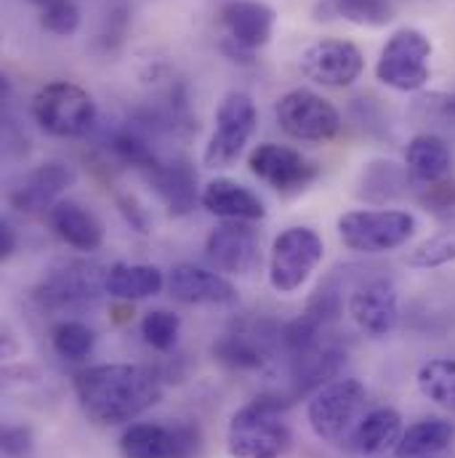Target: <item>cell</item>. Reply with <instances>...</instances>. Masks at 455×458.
Returning a JSON list of instances; mask_svg holds the SVG:
<instances>
[{
	"mask_svg": "<svg viewBox=\"0 0 455 458\" xmlns=\"http://www.w3.org/2000/svg\"><path fill=\"white\" fill-rule=\"evenodd\" d=\"M80 411L99 427H117L139 419L160 403L163 386L155 370L131 362L91 365L75 376Z\"/></svg>",
	"mask_w": 455,
	"mask_h": 458,
	"instance_id": "1",
	"label": "cell"
},
{
	"mask_svg": "<svg viewBox=\"0 0 455 458\" xmlns=\"http://www.w3.org/2000/svg\"><path fill=\"white\" fill-rule=\"evenodd\" d=\"M285 403L280 397H256L234 411L227 429L232 458H282L291 448V429L285 424Z\"/></svg>",
	"mask_w": 455,
	"mask_h": 458,
	"instance_id": "2",
	"label": "cell"
},
{
	"mask_svg": "<svg viewBox=\"0 0 455 458\" xmlns=\"http://www.w3.org/2000/svg\"><path fill=\"white\" fill-rule=\"evenodd\" d=\"M365 405H367V389L362 381L333 378L312 394L307 419L320 440L331 445H341L359 424Z\"/></svg>",
	"mask_w": 455,
	"mask_h": 458,
	"instance_id": "3",
	"label": "cell"
},
{
	"mask_svg": "<svg viewBox=\"0 0 455 458\" xmlns=\"http://www.w3.org/2000/svg\"><path fill=\"white\" fill-rule=\"evenodd\" d=\"M32 117L51 136L80 139L97 125V102L86 89L54 81L32 97Z\"/></svg>",
	"mask_w": 455,
	"mask_h": 458,
	"instance_id": "4",
	"label": "cell"
},
{
	"mask_svg": "<svg viewBox=\"0 0 455 458\" xmlns=\"http://www.w3.org/2000/svg\"><path fill=\"white\" fill-rule=\"evenodd\" d=\"M429 59H432V40L421 30L402 27L381 48L375 75L383 86L410 94L429 83L432 75Z\"/></svg>",
	"mask_w": 455,
	"mask_h": 458,
	"instance_id": "5",
	"label": "cell"
},
{
	"mask_svg": "<svg viewBox=\"0 0 455 458\" xmlns=\"http://www.w3.org/2000/svg\"><path fill=\"white\" fill-rule=\"evenodd\" d=\"M416 234V216L397 208L349 211L339 219V237L357 253H389Z\"/></svg>",
	"mask_w": 455,
	"mask_h": 458,
	"instance_id": "6",
	"label": "cell"
},
{
	"mask_svg": "<svg viewBox=\"0 0 455 458\" xmlns=\"http://www.w3.org/2000/svg\"><path fill=\"white\" fill-rule=\"evenodd\" d=\"M325 256L323 237L309 227H291L280 232L269 253V283L277 293L299 291Z\"/></svg>",
	"mask_w": 455,
	"mask_h": 458,
	"instance_id": "7",
	"label": "cell"
},
{
	"mask_svg": "<svg viewBox=\"0 0 455 458\" xmlns=\"http://www.w3.org/2000/svg\"><path fill=\"white\" fill-rule=\"evenodd\" d=\"M107 272H102L97 264L86 261H67L59 269H51L40 285L35 288V301L43 310L54 312H72L91 307L105 288Z\"/></svg>",
	"mask_w": 455,
	"mask_h": 458,
	"instance_id": "8",
	"label": "cell"
},
{
	"mask_svg": "<svg viewBox=\"0 0 455 458\" xmlns=\"http://www.w3.org/2000/svg\"><path fill=\"white\" fill-rule=\"evenodd\" d=\"M256 125H258V113H256L253 99L242 91L227 94L216 110V131L203 152L206 165L208 168H229L242 155Z\"/></svg>",
	"mask_w": 455,
	"mask_h": 458,
	"instance_id": "9",
	"label": "cell"
},
{
	"mask_svg": "<svg viewBox=\"0 0 455 458\" xmlns=\"http://www.w3.org/2000/svg\"><path fill=\"white\" fill-rule=\"evenodd\" d=\"M274 114H277L280 128L299 141H328L341 128L339 110L325 97H320L309 89L288 91L277 102Z\"/></svg>",
	"mask_w": 455,
	"mask_h": 458,
	"instance_id": "10",
	"label": "cell"
},
{
	"mask_svg": "<svg viewBox=\"0 0 455 458\" xmlns=\"http://www.w3.org/2000/svg\"><path fill=\"white\" fill-rule=\"evenodd\" d=\"M200 432L192 424H131L120 437L122 458H195Z\"/></svg>",
	"mask_w": 455,
	"mask_h": 458,
	"instance_id": "11",
	"label": "cell"
},
{
	"mask_svg": "<svg viewBox=\"0 0 455 458\" xmlns=\"http://www.w3.org/2000/svg\"><path fill=\"white\" fill-rule=\"evenodd\" d=\"M248 168L258 182L269 184L277 192H301L320 176V168L312 160L274 141L253 147V152L248 155Z\"/></svg>",
	"mask_w": 455,
	"mask_h": 458,
	"instance_id": "12",
	"label": "cell"
},
{
	"mask_svg": "<svg viewBox=\"0 0 455 458\" xmlns=\"http://www.w3.org/2000/svg\"><path fill=\"white\" fill-rule=\"evenodd\" d=\"M299 67L309 81H315L320 86L346 89L362 75L365 56L351 40L323 38V40H315L312 46H307L301 51Z\"/></svg>",
	"mask_w": 455,
	"mask_h": 458,
	"instance_id": "13",
	"label": "cell"
},
{
	"mask_svg": "<svg viewBox=\"0 0 455 458\" xmlns=\"http://www.w3.org/2000/svg\"><path fill=\"white\" fill-rule=\"evenodd\" d=\"M346 310L362 334L373 339H383L400 323V293L392 280L370 277L351 291Z\"/></svg>",
	"mask_w": 455,
	"mask_h": 458,
	"instance_id": "14",
	"label": "cell"
},
{
	"mask_svg": "<svg viewBox=\"0 0 455 458\" xmlns=\"http://www.w3.org/2000/svg\"><path fill=\"white\" fill-rule=\"evenodd\" d=\"M219 21L227 32L229 43L250 56L272 40L277 13L261 0H229L219 11Z\"/></svg>",
	"mask_w": 455,
	"mask_h": 458,
	"instance_id": "15",
	"label": "cell"
},
{
	"mask_svg": "<svg viewBox=\"0 0 455 458\" xmlns=\"http://www.w3.org/2000/svg\"><path fill=\"white\" fill-rule=\"evenodd\" d=\"M206 259L216 272L248 275L258 264V234L250 222H224L206 240Z\"/></svg>",
	"mask_w": 455,
	"mask_h": 458,
	"instance_id": "16",
	"label": "cell"
},
{
	"mask_svg": "<svg viewBox=\"0 0 455 458\" xmlns=\"http://www.w3.org/2000/svg\"><path fill=\"white\" fill-rule=\"evenodd\" d=\"M168 291L176 301L190 307H232L237 304V288L224 275L195 267L176 264L168 275Z\"/></svg>",
	"mask_w": 455,
	"mask_h": 458,
	"instance_id": "17",
	"label": "cell"
},
{
	"mask_svg": "<svg viewBox=\"0 0 455 458\" xmlns=\"http://www.w3.org/2000/svg\"><path fill=\"white\" fill-rule=\"evenodd\" d=\"M72 184H75V171L62 160H51L38 165L21 182V187L11 192L8 203L19 214H48L59 203V195Z\"/></svg>",
	"mask_w": 455,
	"mask_h": 458,
	"instance_id": "18",
	"label": "cell"
},
{
	"mask_svg": "<svg viewBox=\"0 0 455 458\" xmlns=\"http://www.w3.org/2000/svg\"><path fill=\"white\" fill-rule=\"evenodd\" d=\"M200 203L208 214L224 222H261L266 216L264 200L245 184L227 176L208 182L200 192Z\"/></svg>",
	"mask_w": 455,
	"mask_h": 458,
	"instance_id": "19",
	"label": "cell"
},
{
	"mask_svg": "<svg viewBox=\"0 0 455 458\" xmlns=\"http://www.w3.org/2000/svg\"><path fill=\"white\" fill-rule=\"evenodd\" d=\"M272 336L261 326H240L214 344V357L232 370H261L272 360Z\"/></svg>",
	"mask_w": 455,
	"mask_h": 458,
	"instance_id": "20",
	"label": "cell"
},
{
	"mask_svg": "<svg viewBox=\"0 0 455 458\" xmlns=\"http://www.w3.org/2000/svg\"><path fill=\"white\" fill-rule=\"evenodd\" d=\"M152 190L160 195V200L168 206L173 216H187L198 203V176L190 168V163H157L149 171H144Z\"/></svg>",
	"mask_w": 455,
	"mask_h": 458,
	"instance_id": "21",
	"label": "cell"
},
{
	"mask_svg": "<svg viewBox=\"0 0 455 458\" xmlns=\"http://www.w3.org/2000/svg\"><path fill=\"white\" fill-rule=\"evenodd\" d=\"M46 219L54 234L75 250H97L105 242V229L99 219L75 200H59L46 214Z\"/></svg>",
	"mask_w": 455,
	"mask_h": 458,
	"instance_id": "22",
	"label": "cell"
},
{
	"mask_svg": "<svg viewBox=\"0 0 455 458\" xmlns=\"http://www.w3.org/2000/svg\"><path fill=\"white\" fill-rule=\"evenodd\" d=\"M341 349L336 344H315L307 352L293 354L291 362V381H293V394H309L317 392L320 386H325L328 381H333L339 376L343 365Z\"/></svg>",
	"mask_w": 455,
	"mask_h": 458,
	"instance_id": "23",
	"label": "cell"
},
{
	"mask_svg": "<svg viewBox=\"0 0 455 458\" xmlns=\"http://www.w3.org/2000/svg\"><path fill=\"white\" fill-rule=\"evenodd\" d=\"M402 419L394 408H373L359 419L351 437L346 440L349 448H354L362 456H378L392 448H397L402 437Z\"/></svg>",
	"mask_w": 455,
	"mask_h": 458,
	"instance_id": "24",
	"label": "cell"
},
{
	"mask_svg": "<svg viewBox=\"0 0 455 458\" xmlns=\"http://www.w3.org/2000/svg\"><path fill=\"white\" fill-rule=\"evenodd\" d=\"M451 147L434 133H418L405 149V168L416 184H437L451 174Z\"/></svg>",
	"mask_w": 455,
	"mask_h": 458,
	"instance_id": "25",
	"label": "cell"
},
{
	"mask_svg": "<svg viewBox=\"0 0 455 458\" xmlns=\"http://www.w3.org/2000/svg\"><path fill=\"white\" fill-rule=\"evenodd\" d=\"M165 275L152 267V264H128V261H117L107 269V280H105V293H110L117 301H139V299H149L157 296L165 288Z\"/></svg>",
	"mask_w": 455,
	"mask_h": 458,
	"instance_id": "26",
	"label": "cell"
},
{
	"mask_svg": "<svg viewBox=\"0 0 455 458\" xmlns=\"http://www.w3.org/2000/svg\"><path fill=\"white\" fill-rule=\"evenodd\" d=\"M455 437V427L445 419H424V421H416L410 424L397 448H394V456L397 458H432L442 451L451 448Z\"/></svg>",
	"mask_w": 455,
	"mask_h": 458,
	"instance_id": "27",
	"label": "cell"
},
{
	"mask_svg": "<svg viewBox=\"0 0 455 458\" xmlns=\"http://www.w3.org/2000/svg\"><path fill=\"white\" fill-rule=\"evenodd\" d=\"M418 389L440 408L455 413V357H434L418 370Z\"/></svg>",
	"mask_w": 455,
	"mask_h": 458,
	"instance_id": "28",
	"label": "cell"
},
{
	"mask_svg": "<svg viewBox=\"0 0 455 458\" xmlns=\"http://www.w3.org/2000/svg\"><path fill=\"white\" fill-rule=\"evenodd\" d=\"M110 149H113L117 160H122L125 165H133L139 171H149L152 165L160 163L152 144H149V139L144 136V131H139L133 125L114 131L113 139H110Z\"/></svg>",
	"mask_w": 455,
	"mask_h": 458,
	"instance_id": "29",
	"label": "cell"
},
{
	"mask_svg": "<svg viewBox=\"0 0 455 458\" xmlns=\"http://www.w3.org/2000/svg\"><path fill=\"white\" fill-rule=\"evenodd\" d=\"M51 344L64 360H86L97 346V334L80 320H59L51 328Z\"/></svg>",
	"mask_w": 455,
	"mask_h": 458,
	"instance_id": "30",
	"label": "cell"
},
{
	"mask_svg": "<svg viewBox=\"0 0 455 458\" xmlns=\"http://www.w3.org/2000/svg\"><path fill=\"white\" fill-rule=\"evenodd\" d=\"M336 13L359 27H386L394 19L392 0H333Z\"/></svg>",
	"mask_w": 455,
	"mask_h": 458,
	"instance_id": "31",
	"label": "cell"
},
{
	"mask_svg": "<svg viewBox=\"0 0 455 458\" xmlns=\"http://www.w3.org/2000/svg\"><path fill=\"white\" fill-rule=\"evenodd\" d=\"M179 331H181V320L179 315L168 312V310H152L144 315L141 320V336L157 352H168L179 342Z\"/></svg>",
	"mask_w": 455,
	"mask_h": 458,
	"instance_id": "32",
	"label": "cell"
},
{
	"mask_svg": "<svg viewBox=\"0 0 455 458\" xmlns=\"http://www.w3.org/2000/svg\"><path fill=\"white\" fill-rule=\"evenodd\" d=\"M40 11V24L54 35H72L80 27V11L75 0H29Z\"/></svg>",
	"mask_w": 455,
	"mask_h": 458,
	"instance_id": "33",
	"label": "cell"
},
{
	"mask_svg": "<svg viewBox=\"0 0 455 458\" xmlns=\"http://www.w3.org/2000/svg\"><path fill=\"white\" fill-rule=\"evenodd\" d=\"M455 261V234H434L408 253V264L418 269H437Z\"/></svg>",
	"mask_w": 455,
	"mask_h": 458,
	"instance_id": "34",
	"label": "cell"
},
{
	"mask_svg": "<svg viewBox=\"0 0 455 458\" xmlns=\"http://www.w3.org/2000/svg\"><path fill=\"white\" fill-rule=\"evenodd\" d=\"M0 448L8 458H21L32 451V432L29 427L24 424H13V427H5L3 429V437H0Z\"/></svg>",
	"mask_w": 455,
	"mask_h": 458,
	"instance_id": "35",
	"label": "cell"
},
{
	"mask_svg": "<svg viewBox=\"0 0 455 458\" xmlns=\"http://www.w3.org/2000/svg\"><path fill=\"white\" fill-rule=\"evenodd\" d=\"M424 206L432 208V211H448V208H455V182H437V184H429L424 187Z\"/></svg>",
	"mask_w": 455,
	"mask_h": 458,
	"instance_id": "36",
	"label": "cell"
},
{
	"mask_svg": "<svg viewBox=\"0 0 455 458\" xmlns=\"http://www.w3.org/2000/svg\"><path fill=\"white\" fill-rule=\"evenodd\" d=\"M13 250H16V234H13V227L8 222H3L0 225V256L8 259Z\"/></svg>",
	"mask_w": 455,
	"mask_h": 458,
	"instance_id": "37",
	"label": "cell"
},
{
	"mask_svg": "<svg viewBox=\"0 0 455 458\" xmlns=\"http://www.w3.org/2000/svg\"><path fill=\"white\" fill-rule=\"evenodd\" d=\"M445 113H448V117H453L455 120V94L453 97H448V102H445Z\"/></svg>",
	"mask_w": 455,
	"mask_h": 458,
	"instance_id": "38",
	"label": "cell"
}]
</instances>
